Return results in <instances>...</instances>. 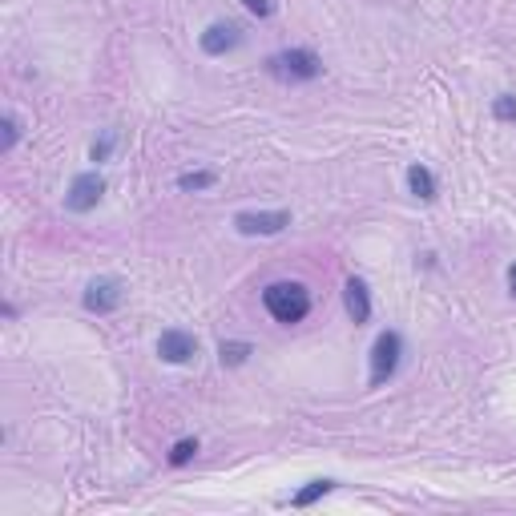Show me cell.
I'll list each match as a JSON object with an SVG mask.
<instances>
[{
	"instance_id": "cell-7",
	"label": "cell",
	"mask_w": 516,
	"mask_h": 516,
	"mask_svg": "<svg viewBox=\"0 0 516 516\" xmlns=\"http://www.w3.org/2000/svg\"><path fill=\"white\" fill-rule=\"evenodd\" d=\"M158 355L165 363H190L198 355V335L194 331H182V327H170L158 335Z\"/></svg>"
},
{
	"instance_id": "cell-10",
	"label": "cell",
	"mask_w": 516,
	"mask_h": 516,
	"mask_svg": "<svg viewBox=\"0 0 516 516\" xmlns=\"http://www.w3.org/2000/svg\"><path fill=\"white\" fill-rule=\"evenodd\" d=\"M407 190H412V198L420 202H432L436 194H440V182H436V174L427 170V165H407Z\"/></svg>"
},
{
	"instance_id": "cell-1",
	"label": "cell",
	"mask_w": 516,
	"mask_h": 516,
	"mask_svg": "<svg viewBox=\"0 0 516 516\" xmlns=\"http://www.w3.org/2000/svg\"><path fill=\"white\" fill-rule=\"evenodd\" d=\"M262 307H267V315L275 319V323L295 327V323H303V319L311 315V290L303 287V282H295V279H279V282H270V287L262 290Z\"/></svg>"
},
{
	"instance_id": "cell-9",
	"label": "cell",
	"mask_w": 516,
	"mask_h": 516,
	"mask_svg": "<svg viewBox=\"0 0 516 516\" xmlns=\"http://www.w3.org/2000/svg\"><path fill=\"white\" fill-rule=\"evenodd\" d=\"M343 307H347V315H352L355 327H363L367 319H372V290H367L363 279H347V287H343Z\"/></svg>"
},
{
	"instance_id": "cell-19",
	"label": "cell",
	"mask_w": 516,
	"mask_h": 516,
	"mask_svg": "<svg viewBox=\"0 0 516 516\" xmlns=\"http://www.w3.org/2000/svg\"><path fill=\"white\" fill-rule=\"evenodd\" d=\"M509 295L516 299V262H512V267H509Z\"/></svg>"
},
{
	"instance_id": "cell-12",
	"label": "cell",
	"mask_w": 516,
	"mask_h": 516,
	"mask_svg": "<svg viewBox=\"0 0 516 516\" xmlns=\"http://www.w3.org/2000/svg\"><path fill=\"white\" fill-rule=\"evenodd\" d=\"M327 492H335V480H311L303 492L290 496V509H311L315 500H323Z\"/></svg>"
},
{
	"instance_id": "cell-15",
	"label": "cell",
	"mask_w": 516,
	"mask_h": 516,
	"mask_svg": "<svg viewBox=\"0 0 516 516\" xmlns=\"http://www.w3.org/2000/svg\"><path fill=\"white\" fill-rule=\"evenodd\" d=\"M492 118L504 125H516V93H500L492 101Z\"/></svg>"
},
{
	"instance_id": "cell-14",
	"label": "cell",
	"mask_w": 516,
	"mask_h": 516,
	"mask_svg": "<svg viewBox=\"0 0 516 516\" xmlns=\"http://www.w3.org/2000/svg\"><path fill=\"white\" fill-rule=\"evenodd\" d=\"M194 456H198V440H194V436H186V440H178V444L170 448V456H165V460H170V469H186Z\"/></svg>"
},
{
	"instance_id": "cell-4",
	"label": "cell",
	"mask_w": 516,
	"mask_h": 516,
	"mask_svg": "<svg viewBox=\"0 0 516 516\" xmlns=\"http://www.w3.org/2000/svg\"><path fill=\"white\" fill-rule=\"evenodd\" d=\"M290 226V210H238L235 230L247 238H270Z\"/></svg>"
},
{
	"instance_id": "cell-8",
	"label": "cell",
	"mask_w": 516,
	"mask_h": 516,
	"mask_svg": "<svg viewBox=\"0 0 516 516\" xmlns=\"http://www.w3.org/2000/svg\"><path fill=\"white\" fill-rule=\"evenodd\" d=\"M238 45H242V28L235 21H214L206 33L198 37V48L206 57H226V53H235Z\"/></svg>"
},
{
	"instance_id": "cell-13",
	"label": "cell",
	"mask_w": 516,
	"mask_h": 516,
	"mask_svg": "<svg viewBox=\"0 0 516 516\" xmlns=\"http://www.w3.org/2000/svg\"><path fill=\"white\" fill-rule=\"evenodd\" d=\"M210 186H218V174H214V170L178 174V190H186V194H202V190H210Z\"/></svg>"
},
{
	"instance_id": "cell-2",
	"label": "cell",
	"mask_w": 516,
	"mask_h": 516,
	"mask_svg": "<svg viewBox=\"0 0 516 516\" xmlns=\"http://www.w3.org/2000/svg\"><path fill=\"white\" fill-rule=\"evenodd\" d=\"M267 73L275 77L279 85H307L323 73V61L311 48H282V53L267 57Z\"/></svg>"
},
{
	"instance_id": "cell-3",
	"label": "cell",
	"mask_w": 516,
	"mask_h": 516,
	"mask_svg": "<svg viewBox=\"0 0 516 516\" xmlns=\"http://www.w3.org/2000/svg\"><path fill=\"white\" fill-rule=\"evenodd\" d=\"M399 363H404V335L399 331H379L372 355H367V387H384L387 379H395Z\"/></svg>"
},
{
	"instance_id": "cell-17",
	"label": "cell",
	"mask_w": 516,
	"mask_h": 516,
	"mask_svg": "<svg viewBox=\"0 0 516 516\" xmlns=\"http://www.w3.org/2000/svg\"><path fill=\"white\" fill-rule=\"evenodd\" d=\"M242 8H247L250 16H258V21H267V16L279 13V0H242Z\"/></svg>"
},
{
	"instance_id": "cell-16",
	"label": "cell",
	"mask_w": 516,
	"mask_h": 516,
	"mask_svg": "<svg viewBox=\"0 0 516 516\" xmlns=\"http://www.w3.org/2000/svg\"><path fill=\"white\" fill-rule=\"evenodd\" d=\"M16 142H21V121H16V113H5V138H0V153H8Z\"/></svg>"
},
{
	"instance_id": "cell-18",
	"label": "cell",
	"mask_w": 516,
	"mask_h": 516,
	"mask_svg": "<svg viewBox=\"0 0 516 516\" xmlns=\"http://www.w3.org/2000/svg\"><path fill=\"white\" fill-rule=\"evenodd\" d=\"M113 145H118V138H113V133H105L101 142H93L90 158H93V162H105V158H110V153H113Z\"/></svg>"
},
{
	"instance_id": "cell-5",
	"label": "cell",
	"mask_w": 516,
	"mask_h": 516,
	"mask_svg": "<svg viewBox=\"0 0 516 516\" xmlns=\"http://www.w3.org/2000/svg\"><path fill=\"white\" fill-rule=\"evenodd\" d=\"M101 198H105V178L97 170H85V174H77V178L69 182V190H65V210L90 214V210H97Z\"/></svg>"
},
{
	"instance_id": "cell-11",
	"label": "cell",
	"mask_w": 516,
	"mask_h": 516,
	"mask_svg": "<svg viewBox=\"0 0 516 516\" xmlns=\"http://www.w3.org/2000/svg\"><path fill=\"white\" fill-rule=\"evenodd\" d=\"M255 355V347L247 343V339H226V343L218 347V359H222V367H242L247 359Z\"/></svg>"
},
{
	"instance_id": "cell-6",
	"label": "cell",
	"mask_w": 516,
	"mask_h": 516,
	"mask_svg": "<svg viewBox=\"0 0 516 516\" xmlns=\"http://www.w3.org/2000/svg\"><path fill=\"white\" fill-rule=\"evenodd\" d=\"M81 303L90 315H113V311L125 303V282L121 279H93L90 287H85Z\"/></svg>"
}]
</instances>
